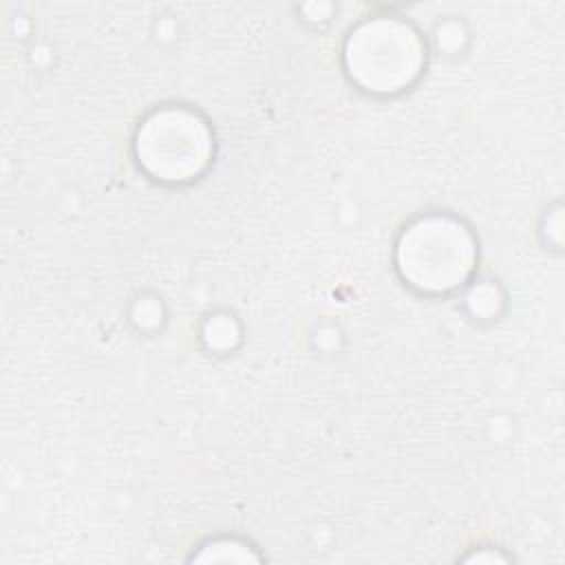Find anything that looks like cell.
<instances>
[{"label":"cell","instance_id":"cell-1","mask_svg":"<svg viewBox=\"0 0 565 565\" xmlns=\"http://www.w3.org/2000/svg\"><path fill=\"white\" fill-rule=\"evenodd\" d=\"M472 234L450 216L411 223L397 243V269L408 285L428 294L457 289L475 267Z\"/></svg>","mask_w":565,"mask_h":565},{"label":"cell","instance_id":"cell-2","mask_svg":"<svg viewBox=\"0 0 565 565\" xmlns=\"http://www.w3.org/2000/svg\"><path fill=\"white\" fill-rule=\"evenodd\" d=\"M344 64L353 82L371 93H397L415 82L424 64L419 35L402 20L375 18L351 31Z\"/></svg>","mask_w":565,"mask_h":565},{"label":"cell","instance_id":"cell-3","mask_svg":"<svg viewBox=\"0 0 565 565\" xmlns=\"http://www.w3.org/2000/svg\"><path fill=\"white\" fill-rule=\"evenodd\" d=\"M135 152L154 179L188 181L205 170L212 157V135L192 110L161 108L139 126Z\"/></svg>","mask_w":565,"mask_h":565},{"label":"cell","instance_id":"cell-4","mask_svg":"<svg viewBox=\"0 0 565 565\" xmlns=\"http://www.w3.org/2000/svg\"><path fill=\"white\" fill-rule=\"evenodd\" d=\"M205 338L212 347H230L232 340L236 338V331H234V324L227 316H216L207 322V331H205Z\"/></svg>","mask_w":565,"mask_h":565}]
</instances>
